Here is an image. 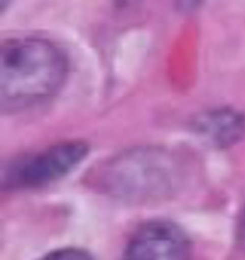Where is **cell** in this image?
Masks as SVG:
<instances>
[{"mask_svg": "<svg viewBox=\"0 0 245 260\" xmlns=\"http://www.w3.org/2000/svg\"><path fill=\"white\" fill-rule=\"evenodd\" d=\"M67 68L63 52L49 40H8L0 56L2 105L19 109L49 99L63 86Z\"/></svg>", "mask_w": 245, "mask_h": 260, "instance_id": "cell-1", "label": "cell"}, {"mask_svg": "<svg viewBox=\"0 0 245 260\" xmlns=\"http://www.w3.org/2000/svg\"><path fill=\"white\" fill-rule=\"evenodd\" d=\"M87 147L81 142H67L23 159L12 169L9 181L18 186H41L63 177L86 157Z\"/></svg>", "mask_w": 245, "mask_h": 260, "instance_id": "cell-2", "label": "cell"}, {"mask_svg": "<svg viewBox=\"0 0 245 260\" xmlns=\"http://www.w3.org/2000/svg\"><path fill=\"white\" fill-rule=\"evenodd\" d=\"M126 260H191V244L176 224L149 222L129 242Z\"/></svg>", "mask_w": 245, "mask_h": 260, "instance_id": "cell-3", "label": "cell"}, {"mask_svg": "<svg viewBox=\"0 0 245 260\" xmlns=\"http://www.w3.org/2000/svg\"><path fill=\"white\" fill-rule=\"evenodd\" d=\"M245 129L244 119L229 110L213 112L201 121V130L213 143L227 146L241 137Z\"/></svg>", "mask_w": 245, "mask_h": 260, "instance_id": "cell-4", "label": "cell"}, {"mask_svg": "<svg viewBox=\"0 0 245 260\" xmlns=\"http://www.w3.org/2000/svg\"><path fill=\"white\" fill-rule=\"evenodd\" d=\"M40 260H94L92 255L86 250L77 247H66L49 252Z\"/></svg>", "mask_w": 245, "mask_h": 260, "instance_id": "cell-5", "label": "cell"}, {"mask_svg": "<svg viewBox=\"0 0 245 260\" xmlns=\"http://www.w3.org/2000/svg\"><path fill=\"white\" fill-rule=\"evenodd\" d=\"M239 241L242 249L245 250V208L241 214V219H240V226H239Z\"/></svg>", "mask_w": 245, "mask_h": 260, "instance_id": "cell-6", "label": "cell"}]
</instances>
